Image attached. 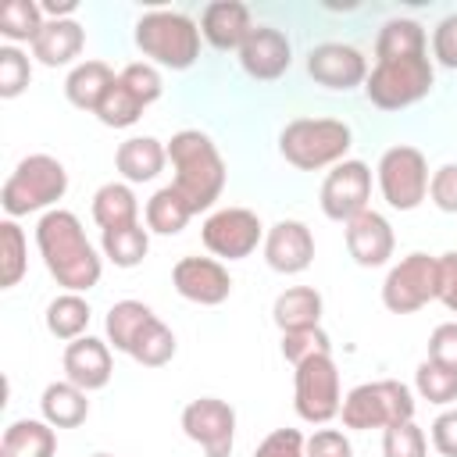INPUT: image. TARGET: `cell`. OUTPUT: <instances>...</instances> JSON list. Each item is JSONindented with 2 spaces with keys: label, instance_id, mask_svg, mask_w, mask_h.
Returning <instances> with one entry per match:
<instances>
[{
  "label": "cell",
  "instance_id": "obj_24",
  "mask_svg": "<svg viewBox=\"0 0 457 457\" xmlns=\"http://www.w3.org/2000/svg\"><path fill=\"white\" fill-rule=\"evenodd\" d=\"M54 453H57V432L50 421L18 418L4 428L0 457H54Z\"/></svg>",
  "mask_w": 457,
  "mask_h": 457
},
{
  "label": "cell",
  "instance_id": "obj_46",
  "mask_svg": "<svg viewBox=\"0 0 457 457\" xmlns=\"http://www.w3.org/2000/svg\"><path fill=\"white\" fill-rule=\"evenodd\" d=\"M307 457H353V446L339 428H318L307 439Z\"/></svg>",
  "mask_w": 457,
  "mask_h": 457
},
{
  "label": "cell",
  "instance_id": "obj_18",
  "mask_svg": "<svg viewBox=\"0 0 457 457\" xmlns=\"http://www.w3.org/2000/svg\"><path fill=\"white\" fill-rule=\"evenodd\" d=\"M393 246H396V236L386 214L368 207L346 221V250L361 268H382L393 257Z\"/></svg>",
  "mask_w": 457,
  "mask_h": 457
},
{
  "label": "cell",
  "instance_id": "obj_35",
  "mask_svg": "<svg viewBox=\"0 0 457 457\" xmlns=\"http://www.w3.org/2000/svg\"><path fill=\"white\" fill-rule=\"evenodd\" d=\"M175 350H179L175 332H171L161 318H154V321L139 332V339L132 343L129 357H132L136 364H143V368H161V364H168V361L175 357Z\"/></svg>",
  "mask_w": 457,
  "mask_h": 457
},
{
  "label": "cell",
  "instance_id": "obj_44",
  "mask_svg": "<svg viewBox=\"0 0 457 457\" xmlns=\"http://www.w3.org/2000/svg\"><path fill=\"white\" fill-rule=\"evenodd\" d=\"M428 361L457 371V321H443L428 336Z\"/></svg>",
  "mask_w": 457,
  "mask_h": 457
},
{
  "label": "cell",
  "instance_id": "obj_19",
  "mask_svg": "<svg viewBox=\"0 0 457 457\" xmlns=\"http://www.w3.org/2000/svg\"><path fill=\"white\" fill-rule=\"evenodd\" d=\"M64 375L68 382H75L79 389L93 393V389H104L114 375V364H111V346L96 336H79L64 346Z\"/></svg>",
  "mask_w": 457,
  "mask_h": 457
},
{
  "label": "cell",
  "instance_id": "obj_11",
  "mask_svg": "<svg viewBox=\"0 0 457 457\" xmlns=\"http://www.w3.org/2000/svg\"><path fill=\"white\" fill-rule=\"evenodd\" d=\"M200 239L214 257L243 261L257 250V243H264V225L246 207H221L207 214V221L200 225Z\"/></svg>",
  "mask_w": 457,
  "mask_h": 457
},
{
  "label": "cell",
  "instance_id": "obj_37",
  "mask_svg": "<svg viewBox=\"0 0 457 457\" xmlns=\"http://www.w3.org/2000/svg\"><path fill=\"white\" fill-rule=\"evenodd\" d=\"M96 118L107 129H129V125H136L143 118V104L132 96V89L121 79H114V86L107 89V96L96 107Z\"/></svg>",
  "mask_w": 457,
  "mask_h": 457
},
{
  "label": "cell",
  "instance_id": "obj_13",
  "mask_svg": "<svg viewBox=\"0 0 457 457\" xmlns=\"http://www.w3.org/2000/svg\"><path fill=\"white\" fill-rule=\"evenodd\" d=\"M371 200V168L364 161H339L321 182V211L332 221H350L368 211Z\"/></svg>",
  "mask_w": 457,
  "mask_h": 457
},
{
  "label": "cell",
  "instance_id": "obj_20",
  "mask_svg": "<svg viewBox=\"0 0 457 457\" xmlns=\"http://www.w3.org/2000/svg\"><path fill=\"white\" fill-rule=\"evenodd\" d=\"M253 29L257 25L250 18V7L239 4V0H214L200 14V36L214 50H239L250 39Z\"/></svg>",
  "mask_w": 457,
  "mask_h": 457
},
{
  "label": "cell",
  "instance_id": "obj_25",
  "mask_svg": "<svg viewBox=\"0 0 457 457\" xmlns=\"http://www.w3.org/2000/svg\"><path fill=\"white\" fill-rule=\"evenodd\" d=\"M321 293L311 289V286H289L286 293L275 296L271 303V318L282 332H296V328H314L321 325Z\"/></svg>",
  "mask_w": 457,
  "mask_h": 457
},
{
  "label": "cell",
  "instance_id": "obj_9",
  "mask_svg": "<svg viewBox=\"0 0 457 457\" xmlns=\"http://www.w3.org/2000/svg\"><path fill=\"white\" fill-rule=\"evenodd\" d=\"M439 296V261L414 250L389 268L382 282V303L393 314H414Z\"/></svg>",
  "mask_w": 457,
  "mask_h": 457
},
{
  "label": "cell",
  "instance_id": "obj_15",
  "mask_svg": "<svg viewBox=\"0 0 457 457\" xmlns=\"http://www.w3.org/2000/svg\"><path fill=\"white\" fill-rule=\"evenodd\" d=\"M307 75L325 89H357L368 79V61L350 43H318L307 54Z\"/></svg>",
  "mask_w": 457,
  "mask_h": 457
},
{
  "label": "cell",
  "instance_id": "obj_49",
  "mask_svg": "<svg viewBox=\"0 0 457 457\" xmlns=\"http://www.w3.org/2000/svg\"><path fill=\"white\" fill-rule=\"evenodd\" d=\"M39 7H43V14H50V18H71V14L79 11L75 0H43Z\"/></svg>",
  "mask_w": 457,
  "mask_h": 457
},
{
  "label": "cell",
  "instance_id": "obj_16",
  "mask_svg": "<svg viewBox=\"0 0 457 457\" xmlns=\"http://www.w3.org/2000/svg\"><path fill=\"white\" fill-rule=\"evenodd\" d=\"M264 261L278 275H300L314 261V236L303 221L282 218L264 232Z\"/></svg>",
  "mask_w": 457,
  "mask_h": 457
},
{
  "label": "cell",
  "instance_id": "obj_1",
  "mask_svg": "<svg viewBox=\"0 0 457 457\" xmlns=\"http://www.w3.org/2000/svg\"><path fill=\"white\" fill-rule=\"evenodd\" d=\"M36 246H39L46 271L54 275L57 286H64V293H86L104 275V261L93 250V243L86 239L79 214H71L64 207H54L39 218Z\"/></svg>",
  "mask_w": 457,
  "mask_h": 457
},
{
  "label": "cell",
  "instance_id": "obj_6",
  "mask_svg": "<svg viewBox=\"0 0 457 457\" xmlns=\"http://www.w3.org/2000/svg\"><path fill=\"white\" fill-rule=\"evenodd\" d=\"M414 393L400 378H378V382H361L343 396V425L353 432L368 428H389L400 421H414Z\"/></svg>",
  "mask_w": 457,
  "mask_h": 457
},
{
  "label": "cell",
  "instance_id": "obj_14",
  "mask_svg": "<svg viewBox=\"0 0 457 457\" xmlns=\"http://www.w3.org/2000/svg\"><path fill=\"white\" fill-rule=\"evenodd\" d=\"M171 286L189 303L218 307L232 293V275L214 257H179L175 268H171Z\"/></svg>",
  "mask_w": 457,
  "mask_h": 457
},
{
  "label": "cell",
  "instance_id": "obj_39",
  "mask_svg": "<svg viewBox=\"0 0 457 457\" xmlns=\"http://www.w3.org/2000/svg\"><path fill=\"white\" fill-rule=\"evenodd\" d=\"M428 439L414 421H400L382 428V457H425Z\"/></svg>",
  "mask_w": 457,
  "mask_h": 457
},
{
  "label": "cell",
  "instance_id": "obj_47",
  "mask_svg": "<svg viewBox=\"0 0 457 457\" xmlns=\"http://www.w3.org/2000/svg\"><path fill=\"white\" fill-rule=\"evenodd\" d=\"M436 261H439V296L436 300H443V307L457 314V250H446Z\"/></svg>",
  "mask_w": 457,
  "mask_h": 457
},
{
  "label": "cell",
  "instance_id": "obj_26",
  "mask_svg": "<svg viewBox=\"0 0 457 457\" xmlns=\"http://www.w3.org/2000/svg\"><path fill=\"white\" fill-rule=\"evenodd\" d=\"M39 411H43V421H50L54 428H75L89 418V400H86V389H79L75 382H50L39 396Z\"/></svg>",
  "mask_w": 457,
  "mask_h": 457
},
{
  "label": "cell",
  "instance_id": "obj_36",
  "mask_svg": "<svg viewBox=\"0 0 457 457\" xmlns=\"http://www.w3.org/2000/svg\"><path fill=\"white\" fill-rule=\"evenodd\" d=\"M414 389H418L421 400H428L436 407H446V403L457 400V371H450V368H443V364L425 357L418 364V371H414Z\"/></svg>",
  "mask_w": 457,
  "mask_h": 457
},
{
  "label": "cell",
  "instance_id": "obj_29",
  "mask_svg": "<svg viewBox=\"0 0 457 457\" xmlns=\"http://www.w3.org/2000/svg\"><path fill=\"white\" fill-rule=\"evenodd\" d=\"M154 318H157V314H154L143 300H118V303H111V311H107V318H104L107 343H111L114 350L129 353L132 343L139 339V332H143Z\"/></svg>",
  "mask_w": 457,
  "mask_h": 457
},
{
  "label": "cell",
  "instance_id": "obj_4",
  "mask_svg": "<svg viewBox=\"0 0 457 457\" xmlns=\"http://www.w3.org/2000/svg\"><path fill=\"white\" fill-rule=\"evenodd\" d=\"M136 46L150 64L186 71L200 61V25L182 11H146L136 21Z\"/></svg>",
  "mask_w": 457,
  "mask_h": 457
},
{
  "label": "cell",
  "instance_id": "obj_7",
  "mask_svg": "<svg viewBox=\"0 0 457 457\" xmlns=\"http://www.w3.org/2000/svg\"><path fill=\"white\" fill-rule=\"evenodd\" d=\"M432 86H436V68L428 54H418L400 61H378L364 79V96L382 111H400L425 100Z\"/></svg>",
  "mask_w": 457,
  "mask_h": 457
},
{
  "label": "cell",
  "instance_id": "obj_10",
  "mask_svg": "<svg viewBox=\"0 0 457 457\" xmlns=\"http://www.w3.org/2000/svg\"><path fill=\"white\" fill-rule=\"evenodd\" d=\"M378 189L393 211H414L428 196V161L414 146H389L378 157Z\"/></svg>",
  "mask_w": 457,
  "mask_h": 457
},
{
  "label": "cell",
  "instance_id": "obj_8",
  "mask_svg": "<svg viewBox=\"0 0 457 457\" xmlns=\"http://www.w3.org/2000/svg\"><path fill=\"white\" fill-rule=\"evenodd\" d=\"M293 407L303 421L325 425L339 414L343 396H339V368L332 353H314L293 371Z\"/></svg>",
  "mask_w": 457,
  "mask_h": 457
},
{
  "label": "cell",
  "instance_id": "obj_42",
  "mask_svg": "<svg viewBox=\"0 0 457 457\" xmlns=\"http://www.w3.org/2000/svg\"><path fill=\"white\" fill-rule=\"evenodd\" d=\"M253 457H307V439L296 428H275L257 443Z\"/></svg>",
  "mask_w": 457,
  "mask_h": 457
},
{
  "label": "cell",
  "instance_id": "obj_33",
  "mask_svg": "<svg viewBox=\"0 0 457 457\" xmlns=\"http://www.w3.org/2000/svg\"><path fill=\"white\" fill-rule=\"evenodd\" d=\"M43 7L36 0H7L4 11H0V36L14 46V43H29L39 36L43 29Z\"/></svg>",
  "mask_w": 457,
  "mask_h": 457
},
{
  "label": "cell",
  "instance_id": "obj_17",
  "mask_svg": "<svg viewBox=\"0 0 457 457\" xmlns=\"http://www.w3.org/2000/svg\"><path fill=\"white\" fill-rule=\"evenodd\" d=\"M239 64H243V71H246L250 79L271 82V79H278V75L289 71V64H293V46H289L286 32H278V29H271V25H257V29L250 32V39L239 46Z\"/></svg>",
  "mask_w": 457,
  "mask_h": 457
},
{
  "label": "cell",
  "instance_id": "obj_5",
  "mask_svg": "<svg viewBox=\"0 0 457 457\" xmlns=\"http://www.w3.org/2000/svg\"><path fill=\"white\" fill-rule=\"evenodd\" d=\"M68 193V171L50 154H29L18 161L11 179L0 189V204L7 218H21L32 211H54V204Z\"/></svg>",
  "mask_w": 457,
  "mask_h": 457
},
{
  "label": "cell",
  "instance_id": "obj_45",
  "mask_svg": "<svg viewBox=\"0 0 457 457\" xmlns=\"http://www.w3.org/2000/svg\"><path fill=\"white\" fill-rule=\"evenodd\" d=\"M432 54L443 68L457 71V14H446L432 32Z\"/></svg>",
  "mask_w": 457,
  "mask_h": 457
},
{
  "label": "cell",
  "instance_id": "obj_21",
  "mask_svg": "<svg viewBox=\"0 0 457 457\" xmlns=\"http://www.w3.org/2000/svg\"><path fill=\"white\" fill-rule=\"evenodd\" d=\"M86 46V29L75 18H50L32 39V57L46 68L71 64Z\"/></svg>",
  "mask_w": 457,
  "mask_h": 457
},
{
  "label": "cell",
  "instance_id": "obj_41",
  "mask_svg": "<svg viewBox=\"0 0 457 457\" xmlns=\"http://www.w3.org/2000/svg\"><path fill=\"white\" fill-rule=\"evenodd\" d=\"M314 353H332V343H328V336H325L321 325H314V328H296V332H282V357H286L293 368L303 364V361L314 357Z\"/></svg>",
  "mask_w": 457,
  "mask_h": 457
},
{
  "label": "cell",
  "instance_id": "obj_28",
  "mask_svg": "<svg viewBox=\"0 0 457 457\" xmlns=\"http://www.w3.org/2000/svg\"><path fill=\"white\" fill-rule=\"evenodd\" d=\"M93 221L100 225V232L136 225L139 221V200H136L132 186L129 182H104L93 193Z\"/></svg>",
  "mask_w": 457,
  "mask_h": 457
},
{
  "label": "cell",
  "instance_id": "obj_38",
  "mask_svg": "<svg viewBox=\"0 0 457 457\" xmlns=\"http://www.w3.org/2000/svg\"><path fill=\"white\" fill-rule=\"evenodd\" d=\"M32 79V64H29V54H21L18 46H0V96L4 100H14L25 93Z\"/></svg>",
  "mask_w": 457,
  "mask_h": 457
},
{
  "label": "cell",
  "instance_id": "obj_30",
  "mask_svg": "<svg viewBox=\"0 0 457 457\" xmlns=\"http://www.w3.org/2000/svg\"><path fill=\"white\" fill-rule=\"evenodd\" d=\"M89 318H93V311H89V303H86L82 293H61V296H54L46 303V332L54 339L71 343V339L86 336Z\"/></svg>",
  "mask_w": 457,
  "mask_h": 457
},
{
  "label": "cell",
  "instance_id": "obj_43",
  "mask_svg": "<svg viewBox=\"0 0 457 457\" xmlns=\"http://www.w3.org/2000/svg\"><path fill=\"white\" fill-rule=\"evenodd\" d=\"M428 196L443 214H457V164H443L428 179Z\"/></svg>",
  "mask_w": 457,
  "mask_h": 457
},
{
  "label": "cell",
  "instance_id": "obj_50",
  "mask_svg": "<svg viewBox=\"0 0 457 457\" xmlns=\"http://www.w3.org/2000/svg\"><path fill=\"white\" fill-rule=\"evenodd\" d=\"M93 457H114V453H93Z\"/></svg>",
  "mask_w": 457,
  "mask_h": 457
},
{
  "label": "cell",
  "instance_id": "obj_34",
  "mask_svg": "<svg viewBox=\"0 0 457 457\" xmlns=\"http://www.w3.org/2000/svg\"><path fill=\"white\" fill-rule=\"evenodd\" d=\"M29 268V243H25V232L14 218H4L0 221V286L11 289L21 282Z\"/></svg>",
  "mask_w": 457,
  "mask_h": 457
},
{
  "label": "cell",
  "instance_id": "obj_48",
  "mask_svg": "<svg viewBox=\"0 0 457 457\" xmlns=\"http://www.w3.org/2000/svg\"><path fill=\"white\" fill-rule=\"evenodd\" d=\"M432 446H436L443 457H457V407L443 411V414L432 421Z\"/></svg>",
  "mask_w": 457,
  "mask_h": 457
},
{
  "label": "cell",
  "instance_id": "obj_3",
  "mask_svg": "<svg viewBox=\"0 0 457 457\" xmlns=\"http://www.w3.org/2000/svg\"><path fill=\"white\" fill-rule=\"evenodd\" d=\"M353 146V132L339 118H293L278 132V154L300 168V171H318V168H336L346 161V150Z\"/></svg>",
  "mask_w": 457,
  "mask_h": 457
},
{
  "label": "cell",
  "instance_id": "obj_23",
  "mask_svg": "<svg viewBox=\"0 0 457 457\" xmlns=\"http://www.w3.org/2000/svg\"><path fill=\"white\" fill-rule=\"evenodd\" d=\"M114 79H118V75H114L111 64H104V61H82V64H75V68L68 71V79H64V96H68L71 107L96 114V107H100V100L107 96V89L114 86Z\"/></svg>",
  "mask_w": 457,
  "mask_h": 457
},
{
  "label": "cell",
  "instance_id": "obj_32",
  "mask_svg": "<svg viewBox=\"0 0 457 457\" xmlns=\"http://www.w3.org/2000/svg\"><path fill=\"white\" fill-rule=\"evenodd\" d=\"M100 250L114 268H136L150 253V228H143L139 221L125 228H107L100 232Z\"/></svg>",
  "mask_w": 457,
  "mask_h": 457
},
{
  "label": "cell",
  "instance_id": "obj_12",
  "mask_svg": "<svg viewBox=\"0 0 457 457\" xmlns=\"http://www.w3.org/2000/svg\"><path fill=\"white\" fill-rule=\"evenodd\" d=\"M182 432L207 457H228L236 446V411L218 396L189 400L182 407Z\"/></svg>",
  "mask_w": 457,
  "mask_h": 457
},
{
  "label": "cell",
  "instance_id": "obj_27",
  "mask_svg": "<svg viewBox=\"0 0 457 457\" xmlns=\"http://www.w3.org/2000/svg\"><path fill=\"white\" fill-rule=\"evenodd\" d=\"M428 54V39H425V25L414 18H389L378 29L375 39V64L378 61H400V57H418Z\"/></svg>",
  "mask_w": 457,
  "mask_h": 457
},
{
  "label": "cell",
  "instance_id": "obj_40",
  "mask_svg": "<svg viewBox=\"0 0 457 457\" xmlns=\"http://www.w3.org/2000/svg\"><path fill=\"white\" fill-rule=\"evenodd\" d=\"M118 79L132 89V96H136L143 107H150V104L161 100V93H164L161 71H157V64H150V61H132V64H125V68L118 71Z\"/></svg>",
  "mask_w": 457,
  "mask_h": 457
},
{
  "label": "cell",
  "instance_id": "obj_2",
  "mask_svg": "<svg viewBox=\"0 0 457 457\" xmlns=\"http://www.w3.org/2000/svg\"><path fill=\"white\" fill-rule=\"evenodd\" d=\"M168 161L175 168L171 186L193 207V214L214 207V200L225 189V161L214 139L200 129H182L168 139Z\"/></svg>",
  "mask_w": 457,
  "mask_h": 457
},
{
  "label": "cell",
  "instance_id": "obj_31",
  "mask_svg": "<svg viewBox=\"0 0 457 457\" xmlns=\"http://www.w3.org/2000/svg\"><path fill=\"white\" fill-rule=\"evenodd\" d=\"M193 218V207L179 196L175 186H161L150 200H146V228L157 236H179Z\"/></svg>",
  "mask_w": 457,
  "mask_h": 457
},
{
  "label": "cell",
  "instance_id": "obj_22",
  "mask_svg": "<svg viewBox=\"0 0 457 457\" xmlns=\"http://www.w3.org/2000/svg\"><path fill=\"white\" fill-rule=\"evenodd\" d=\"M168 164V143L154 136H132L114 150V168L121 171L125 182H150L164 171Z\"/></svg>",
  "mask_w": 457,
  "mask_h": 457
}]
</instances>
